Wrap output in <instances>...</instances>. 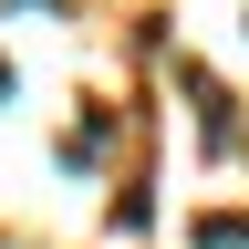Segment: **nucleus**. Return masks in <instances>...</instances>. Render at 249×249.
<instances>
[{"instance_id":"f257e3e1","label":"nucleus","mask_w":249,"mask_h":249,"mask_svg":"<svg viewBox=\"0 0 249 249\" xmlns=\"http://www.w3.org/2000/svg\"><path fill=\"white\" fill-rule=\"evenodd\" d=\"M0 104H11V62H0Z\"/></svg>"},{"instance_id":"f03ea898","label":"nucleus","mask_w":249,"mask_h":249,"mask_svg":"<svg viewBox=\"0 0 249 249\" xmlns=\"http://www.w3.org/2000/svg\"><path fill=\"white\" fill-rule=\"evenodd\" d=\"M11 11H21V0H11Z\"/></svg>"}]
</instances>
